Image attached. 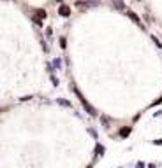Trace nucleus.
I'll list each match as a JSON object with an SVG mask.
<instances>
[{"instance_id": "0eeeda50", "label": "nucleus", "mask_w": 162, "mask_h": 168, "mask_svg": "<svg viewBox=\"0 0 162 168\" xmlns=\"http://www.w3.org/2000/svg\"><path fill=\"white\" fill-rule=\"evenodd\" d=\"M58 103H60V105H64V107H71V102L64 100V98H58Z\"/></svg>"}, {"instance_id": "9b49d317", "label": "nucleus", "mask_w": 162, "mask_h": 168, "mask_svg": "<svg viewBox=\"0 0 162 168\" xmlns=\"http://www.w3.org/2000/svg\"><path fill=\"white\" fill-rule=\"evenodd\" d=\"M155 144H157V145H162V140H155Z\"/></svg>"}, {"instance_id": "9d476101", "label": "nucleus", "mask_w": 162, "mask_h": 168, "mask_svg": "<svg viewBox=\"0 0 162 168\" xmlns=\"http://www.w3.org/2000/svg\"><path fill=\"white\" fill-rule=\"evenodd\" d=\"M60 46H62V47H65V39H64V37L60 39Z\"/></svg>"}, {"instance_id": "1a4fd4ad", "label": "nucleus", "mask_w": 162, "mask_h": 168, "mask_svg": "<svg viewBox=\"0 0 162 168\" xmlns=\"http://www.w3.org/2000/svg\"><path fill=\"white\" fill-rule=\"evenodd\" d=\"M53 67H55V68H60V67H62V61H60V60L56 58V60L53 61Z\"/></svg>"}, {"instance_id": "7ed1b4c3", "label": "nucleus", "mask_w": 162, "mask_h": 168, "mask_svg": "<svg viewBox=\"0 0 162 168\" xmlns=\"http://www.w3.org/2000/svg\"><path fill=\"white\" fill-rule=\"evenodd\" d=\"M113 5H115L116 9H120V11H123V9H125V4H123V0H113Z\"/></svg>"}, {"instance_id": "20e7f679", "label": "nucleus", "mask_w": 162, "mask_h": 168, "mask_svg": "<svg viewBox=\"0 0 162 168\" xmlns=\"http://www.w3.org/2000/svg\"><path fill=\"white\" fill-rule=\"evenodd\" d=\"M127 14H129V18H130V19H132L134 23H137V25H141V21H139V18H137V16H136V14H134L132 11H129Z\"/></svg>"}, {"instance_id": "f257e3e1", "label": "nucleus", "mask_w": 162, "mask_h": 168, "mask_svg": "<svg viewBox=\"0 0 162 168\" xmlns=\"http://www.w3.org/2000/svg\"><path fill=\"white\" fill-rule=\"evenodd\" d=\"M74 93H76V96L79 98L81 105H83V107L86 109V112H88L90 116H95V114H97V112H95V109H93V107H92V105H90L88 102H86V100H85V98H83V95H81V93H79V89H78V88H74Z\"/></svg>"}, {"instance_id": "39448f33", "label": "nucleus", "mask_w": 162, "mask_h": 168, "mask_svg": "<svg viewBox=\"0 0 162 168\" xmlns=\"http://www.w3.org/2000/svg\"><path fill=\"white\" fill-rule=\"evenodd\" d=\"M129 133H130V128H129V126L120 130V137H129Z\"/></svg>"}, {"instance_id": "6e6552de", "label": "nucleus", "mask_w": 162, "mask_h": 168, "mask_svg": "<svg viewBox=\"0 0 162 168\" xmlns=\"http://www.w3.org/2000/svg\"><path fill=\"white\" fill-rule=\"evenodd\" d=\"M35 14H37L39 18H46V12H44L42 9H37V11H35Z\"/></svg>"}, {"instance_id": "f03ea898", "label": "nucleus", "mask_w": 162, "mask_h": 168, "mask_svg": "<svg viewBox=\"0 0 162 168\" xmlns=\"http://www.w3.org/2000/svg\"><path fill=\"white\" fill-rule=\"evenodd\" d=\"M58 14L64 16V18H67V16L71 14V7H69V5H62V7L58 9Z\"/></svg>"}, {"instance_id": "423d86ee", "label": "nucleus", "mask_w": 162, "mask_h": 168, "mask_svg": "<svg viewBox=\"0 0 162 168\" xmlns=\"http://www.w3.org/2000/svg\"><path fill=\"white\" fill-rule=\"evenodd\" d=\"M95 152H97V156H102V154H104V147H102V145H97V147H95Z\"/></svg>"}]
</instances>
